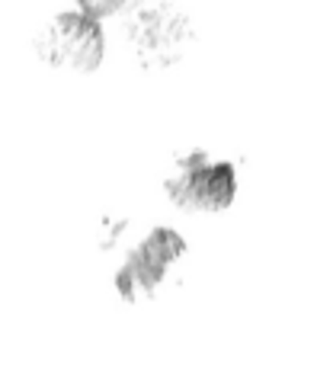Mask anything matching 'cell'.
Listing matches in <instances>:
<instances>
[{
	"mask_svg": "<svg viewBox=\"0 0 317 365\" xmlns=\"http://www.w3.org/2000/svg\"><path fill=\"white\" fill-rule=\"evenodd\" d=\"M119 16L145 68H170L192 42V19L180 0H128Z\"/></svg>",
	"mask_w": 317,
	"mask_h": 365,
	"instance_id": "obj_1",
	"label": "cell"
},
{
	"mask_svg": "<svg viewBox=\"0 0 317 365\" xmlns=\"http://www.w3.org/2000/svg\"><path fill=\"white\" fill-rule=\"evenodd\" d=\"M186 257V240L173 227H154L145 234L138 247L125 257V263L115 272V289L125 302L145 304L164 292L173 269Z\"/></svg>",
	"mask_w": 317,
	"mask_h": 365,
	"instance_id": "obj_2",
	"label": "cell"
},
{
	"mask_svg": "<svg viewBox=\"0 0 317 365\" xmlns=\"http://www.w3.org/2000/svg\"><path fill=\"white\" fill-rule=\"evenodd\" d=\"M164 189L167 199L186 215H222L237 195V173L231 160H215L196 151L173 167Z\"/></svg>",
	"mask_w": 317,
	"mask_h": 365,
	"instance_id": "obj_3",
	"label": "cell"
},
{
	"mask_svg": "<svg viewBox=\"0 0 317 365\" xmlns=\"http://www.w3.org/2000/svg\"><path fill=\"white\" fill-rule=\"evenodd\" d=\"M38 58L51 68L77 71V74H90L103 64V51H106V38H103L100 19L90 13H58L48 19L36 42Z\"/></svg>",
	"mask_w": 317,
	"mask_h": 365,
	"instance_id": "obj_4",
	"label": "cell"
},
{
	"mask_svg": "<svg viewBox=\"0 0 317 365\" xmlns=\"http://www.w3.org/2000/svg\"><path fill=\"white\" fill-rule=\"evenodd\" d=\"M128 0H77V6H80L83 13H90L93 19H109V16H119L122 6H125Z\"/></svg>",
	"mask_w": 317,
	"mask_h": 365,
	"instance_id": "obj_5",
	"label": "cell"
}]
</instances>
